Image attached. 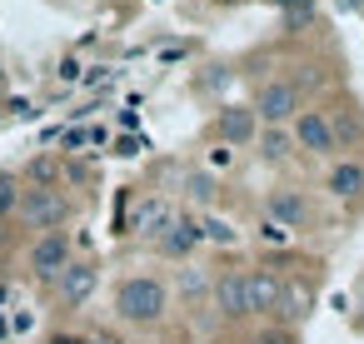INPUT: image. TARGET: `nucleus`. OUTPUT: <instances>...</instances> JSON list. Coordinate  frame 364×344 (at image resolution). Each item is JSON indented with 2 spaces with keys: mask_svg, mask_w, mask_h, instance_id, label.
<instances>
[{
  "mask_svg": "<svg viewBox=\"0 0 364 344\" xmlns=\"http://www.w3.org/2000/svg\"><path fill=\"white\" fill-rule=\"evenodd\" d=\"M165 309H170V289H165L155 274H130V279H120V289H115V319H120V324L150 329V324L165 319Z\"/></svg>",
  "mask_w": 364,
  "mask_h": 344,
  "instance_id": "f257e3e1",
  "label": "nucleus"
},
{
  "mask_svg": "<svg viewBox=\"0 0 364 344\" xmlns=\"http://www.w3.org/2000/svg\"><path fill=\"white\" fill-rule=\"evenodd\" d=\"M16 215H21V225L36 230V235H55V230L70 220V200H65L60 190H41V185H31V190H21Z\"/></svg>",
  "mask_w": 364,
  "mask_h": 344,
  "instance_id": "f03ea898",
  "label": "nucleus"
},
{
  "mask_svg": "<svg viewBox=\"0 0 364 344\" xmlns=\"http://www.w3.org/2000/svg\"><path fill=\"white\" fill-rule=\"evenodd\" d=\"M250 110H255L259 125H289L299 115V90L289 80H269V85H259V95H255Z\"/></svg>",
  "mask_w": 364,
  "mask_h": 344,
  "instance_id": "7ed1b4c3",
  "label": "nucleus"
},
{
  "mask_svg": "<svg viewBox=\"0 0 364 344\" xmlns=\"http://www.w3.org/2000/svg\"><path fill=\"white\" fill-rule=\"evenodd\" d=\"M289 125H294L289 135H294L299 150H309V155H334L339 150V130H334V120L324 110H299Z\"/></svg>",
  "mask_w": 364,
  "mask_h": 344,
  "instance_id": "20e7f679",
  "label": "nucleus"
},
{
  "mask_svg": "<svg viewBox=\"0 0 364 344\" xmlns=\"http://www.w3.org/2000/svg\"><path fill=\"white\" fill-rule=\"evenodd\" d=\"M95 284H100V269H95L90 259H70V264L55 274V294H60L65 309H80V304L95 294Z\"/></svg>",
  "mask_w": 364,
  "mask_h": 344,
  "instance_id": "39448f33",
  "label": "nucleus"
},
{
  "mask_svg": "<svg viewBox=\"0 0 364 344\" xmlns=\"http://www.w3.org/2000/svg\"><path fill=\"white\" fill-rule=\"evenodd\" d=\"M26 264H31L36 279H55V274L70 264V240H65L60 230H55V235H41V240L31 244V259H26Z\"/></svg>",
  "mask_w": 364,
  "mask_h": 344,
  "instance_id": "423d86ee",
  "label": "nucleus"
},
{
  "mask_svg": "<svg viewBox=\"0 0 364 344\" xmlns=\"http://www.w3.org/2000/svg\"><path fill=\"white\" fill-rule=\"evenodd\" d=\"M210 294H215V309H220L225 319H245V314H250V289H245V269H230V274H220V279L210 284Z\"/></svg>",
  "mask_w": 364,
  "mask_h": 344,
  "instance_id": "0eeeda50",
  "label": "nucleus"
},
{
  "mask_svg": "<svg viewBox=\"0 0 364 344\" xmlns=\"http://www.w3.org/2000/svg\"><path fill=\"white\" fill-rule=\"evenodd\" d=\"M215 135H220L225 145H250V140L259 135V120H255L250 105H225V110L215 115Z\"/></svg>",
  "mask_w": 364,
  "mask_h": 344,
  "instance_id": "6e6552de",
  "label": "nucleus"
},
{
  "mask_svg": "<svg viewBox=\"0 0 364 344\" xmlns=\"http://www.w3.org/2000/svg\"><path fill=\"white\" fill-rule=\"evenodd\" d=\"M269 220L279 230H304L314 220V210H309V200L299 190H269Z\"/></svg>",
  "mask_w": 364,
  "mask_h": 344,
  "instance_id": "1a4fd4ad",
  "label": "nucleus"
},
{
  "mask_svg": "<svg viewBox=\"0 0 364 344\" xmlns=\"http://www.w3.org/2000/svg\"><path fill=\"white\" fill-rule=\"evenodd\" d=\"M245 289H250V314H274L279 294H284V279L269 274V269H245Z\"/></svg>",
  "mask_w": 364,
  "mask_h": 344,
  "instance_id": "9d476101",
  "label": "nucleus"
},
{
  "mask_svg": "<svg viewBox=\"0 0 364 344\" xmlns=\"http://www.w3.org/2000/svg\"><path fill=\"white\" fill-rule=\"evenodd\" d=\"M324 190H329L334 200H359V195H364V165H359V160H339V165H329Z\"/></svg>",
  "mask_w": 364,
  "mask_h": 344,
  "instance_id": "9b49d317",
  "label": "nucleus"
},
{
  "mask_svg": "<svg viewBox=\"0 0 364 344\" xmlns=\"http://www.w3.org/2000/svg\"><path fill=\"white\" fill-rule=\"evenodd\" d=\"M155 244H160V254H190V249L200 244V220H185V215H175Z\"/></svg>",
  "mask_w": 364,
  "mask_h": 344,
  "instance_id": "f8f14e48",
  "label": "nucleus"
},
{
  "mask_svg": "<svg viewBox=\"0 0 364 344\" xmlns=\"http://www.w3.org/2000/svg\"><path fill=\"white\" fill-rule=\"evenodd\" d=\"M170 220H175V210H170L165 200H145V205L135 210V235H145V240H160Z\"/></svg>",
  "mask_w": 364,
  "mask_h": 344,
  "instance_id": "ddd939ff",
  "label": "nucleus"
},
{
  "mask_svg": "<svg viewBox=\"0 0 364 344\" xmlns=\"http://www.w3.org/2000/svg\"><path fill=\"white\" fill-rule=\"evenodd\" d=\"M289 150H294V135H289L284 125H264V130H259V155H264L269 165H279Z\"/></svg>",
  "mask_w": 364,
  "mask_h": 344,
  "instance_id": "4468645a",
  "label": "nucleus"
},
{
  "mask_svg": "<svg viewBox=\"0 0 364 344\" xmlns=\"http://www.w3.org/2000/svg\"><path fill=\"white\" fill-rule=\"evenodd\" d=\"M185 190H190V200H200V205H210L220 185H215V175H205V170H195V175L185 180Z\"/></svg>",
  "mask_w": 364,
  "mask_h": 344,
  "instance_id": "2eb2a0df",
  "label": "nucleus"
},
{
  "mask_svg": "<svg viewBox=\"0 0 364 344\" xmlns=\"http://www.w3.org/2000/svg\"><path fill=\"white\" fill-rule=\"evenodd\" d=\"M200 240H215V244H235L240 235H235V230H230L225 220H215V215H205V220H200Z\"/></svg>",
  "mask_w": 364,
  "mask_h": 344,
  "instance_id": "dca6fc26",
  "label": "nucleus"
},
{
  "mask_svg": "<svg viewBox=\"0 0 364 344\" xmlns=\"http://www.w3.org/2000/svg\"><path fill=\"white\" fill-rule=\"evenodd\" d=\"M304 304H309V294L284 284V294H279V309H274V314H279V319H299V314H304Z\"/></svg>",
  "mask_w": 364,
  "mask_h": 344,
  "instance_id": "f3484780",
  "label": "nucleus"
},
{
  "mask_svg": "<svg viewBox=\"0 0 364 344\" xmlns=\"http://www.w3.org/2000/svg\"><path fill=\"white\" fill-rule=\"evenodd\" d=\"M180 294H185V299H200V294H210V279H205L200 269H185V274H180Z\"/></svg>",
  "mask_w": 364,
  "mask_h": 344,
  "instance_id": "a211bd4d",
  "label": "nucleus"
},
{
  "mask_svg": "<svg viewBox=\"0 0 364 344\" xmlns=\"http://www.w3.org/2000/svg\"><path fill=\"white\" fill-rule=\"evenodd\" d=\"M284 16H289V26H309V0H284Z\"/></svg>",
  "mask_w": 364,
  "mask_h": 344,
  "instance_id": "6ab92c4d",
  "label": "nucleus"
},
{
  "mask_svg": "<svg viewBox=\"0 0 364 344\" xmlns=\"http://www.w3.org/2000/svg\"><path fill=\"white\" fill-rule=\"evenodd\" d=\"M16 200H21V195H16V185H11V180H0V215L16 210Z\"/></svg>",
  "mask_w": 364,
  "mask_h": 344,
  "instance_id": "aec40b11",
  "label": "nucleus"
},
{
  "mask_svg": "<svg viewBox=\"0 0 364 344\" xmlns=\"http://www.w3.org/2000/svg\"><path fill=\"white\" fill-rule=\"evenodd\" d=\"M46 344H85V334H50Z\"/></svg>",
  "mask_w": 364,
  "mask_h": 344,
  "instance_id": "412c9836",
  "label": "nucleus"
},
{
  "mask_svg": "<svg viewBox=\"0 0 364 344\" xmlns=\"http://www.w3.org/2000/svg\"><path fill=\"white\" fill-rule=\"evenodd\" d=\"M225 6H230V0H225Z\"/></svg>",
  "mask_w": 364,
  "mask_h": 344,
  "instance_id": "4be33fe9",
  "label": "nucleus"
}]
</instances>
